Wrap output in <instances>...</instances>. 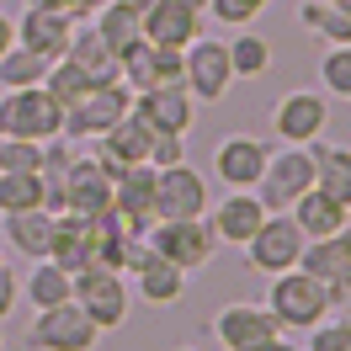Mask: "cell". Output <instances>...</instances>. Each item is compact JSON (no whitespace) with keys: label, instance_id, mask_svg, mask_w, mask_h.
<instances>
[{"label":"cell","instance_id":"e575fe53","mask_svg":"<svg viewBox=\"0 0 351 351\" xmlns=\"http://www.w3.org/2000/svg\"><path fill=\"white\" fill-rule=\"evenodd\" d=\"M48 144L38 138H0V171H43Z\"/></svg>","mask_w":351,"mask_h":351},{"label":"cell","instance_id":"4dcf8cb0","mask_svg":"<svg viewBox=\"0 0 351 351\" xmlns=\"http://www.w3.org/2000/svg\"><path fill=\"white\" fill-rule=\"evenodd\" d=\"M48 64H53V59H43L38 48L11 43L5 53H0V90H16V86H43Z\"/></svg>","mask_w":351,"mask_h":351},{"label":"cell","instance_id":"484cf974","mask_svg":"<svg viewBox=\"0 0 351 351\" xmlns=\"http://www.w3.org/2000/svg\"><path fill=\"white\" fill-rule=\"evenodd\" d=\"M144 5H149V0H107V5L90 16V27L101 32V43H107L112 53H123L128 43L144 38Z\"/></svg>","mask_w":351,"mask_h":351},{"label":"cell","instance_id":"4316f807","mask_svg":"<svg viewBox=\"0 0 351 351\" xmlns=\"http://www.w3.org/2000/svg\"><path fill=\"white\" fill-rule=\"evenodd\" d=\"M308 149H314V186L351 208V149L346 144H325V138H314Z\"/></svg>","mask_w":351,"mask_h":351},{"label":"cell","instance_id":"836d02e7","mask_svg":"<svg viewBox=\"0 0 351 351\" xmlns=\"http://www.w3.org/2000/svg\"><path fill=\"white\" fill-rule=\"evenodd\" d=\"M319 86H325L330 96L351 101V43H330L325 48V59H319Z\"/></svg>","mask_w":351,"mask_h":351},{"label":"cell","instance_id":"f35d334b","mask_svg":"<svg viewBox=\"0 0 351 351\" xmlns=\"http://www.w3.org/2000/svg\"><path fill=\"white\" fill-rule=\"evenodd\" d=\"M176 160H186V133H154L149 165H154V171H165V165H176Z\"/></svg>","mask_w":351,"mask_h":351},{"label":"cell","instance_id":"ffe728a7","mask_svg":"<svg viewBox=\"0 0 351 351\" xmlns=\"http://www.w3.org/2000/svg\"><path fill=\"white\" fill-rule=\"evenodd\" d=\"M202 219H208V229H213V240H219V245H234V250H240V245L261 229L266 208H261L256 192H223L219 208H208Z\"/></svg>","mask_w":351,"mask_h":351},{"label":"cell","instance_id":"30bf717a","mask_svg":"<svg viewBox=\"0 0 351 351\" xmlns=\"http://www.w3.org/2000/svg\"><path fill=\"white\" fill-rule=\"evenodd\" d=\"M128 107H133V90L123 86V80L90 86L80 101H69V107H64V133H59V138H69V144H75V138H101Z\"/></svg>","mask_w":351,"mask_h":351},{"label":"cell","instance_id":"4fadbf2b","mask_svg":"<svg viewBox=\"0 0 351 351\" xmlns=\"http://www.w3.org/2000/svg\"><path fill=\"white\" fill-rule=\"evenodd\" d=\"M133 112H138L154 133H192V123H197V96L181 86V80H171V86L133 90Z\"/></svg>","mask_w":351,"mask_h":351},{"label":"cell","instance_id":"7c38bea8","mask_svg":"<svg viewBox=\"0 0 351 351\" xmlns=\"http://www.w3.org/2000/svg\"><path fill=\"white\" fill-rule=\"evenodd\" d=\"M298 266L330 287L335 304H346V298H351V223H346V229H335V234H325V240H304Z\"/></svg>","mask_w":351,"mask_h":351},{"label":"cell","instance_id":"f546056e","mask_svg":"<svg viewBox=\"0 0 351 351\" xmlns=\"http://www.w3.org/2000/svg\"><path fill=\"white\" fill-rule=\"evenodd\" d=\"M298 27L325 38V43H351V11H341L335 0H304L298 5Z\"/></svg>","mask_w":351,"mask_h":351},{"label":"cell","instance_id":"b9f144b4","mask_svg":"<svg viewBox=\"0 0 351 351\" xmlns=\"http://www.w3.org/2000/svg\"><path fill=\"white\" fill-rule=\"evenodd\" d=\"M245 351H298L287 335H271V341H256V346H245Z\"/></svg>","mask_w":351,"mask_h":351},{"label":"cell","instance_id":"d590c367","mask_svg":"<svg viewBox=\"0 0 351 351\" xmlns=\"http://www.w3.org/2000/svg\"><path fill=\"white\" fill-rule=\"evenodd\" d=\"M43 86L69 107V101H80V96L90 90V80H86V75H80L75 64H69V59H53V64H48V75H43Z\"/></svg>","mask_w":351,"mask_h":351},{"label":"cell","instance_id":"ac0fdd59","mask_svg":"<svg viewBox=\"0 0 351 351\" xmlns=\"http://www.w3.org/2000/svg\"><path fill=\"white\" fill-rule=\"evenodd\" d=\"M112 208V176L90 160V154H69L64 165V213H86L101 219Z\"/></svg>","mask_w":351,"mask_h":351},{"label":"cell","instance_id":"5bb4252c","mask_svg":"<svg viewBox=\"0 0 351 351\" xmlns=\"http://www.w3.org/2000/svg\"><path fill=\"white\" fill-rule=\"evenodd\" d=\"M325 123H330V101L319 90H287L271 107V133L282 144H314V138H325Z\"/></svg>","mask_w":351,"mask_h":351},{"label":"cell","instance_id":"3957f363","mask_svg":"<svg viewBox=\"0 0 351 351\" xmlns=\"http://www.w3.org/2000/svg\"><path fill=\"white\" fill-rule=\"evenodd\" d=\"M314 186V149L308 144H282V149L266 154V171L256 181V197L266 213H287L293 202Z\"/></svg>","mask_w":351,"mask_h":351},{"label":"cell","instance_id":"5b68a950","mask_svg":"<svg viewBox=\"0 0 351 351\" xmlns=\"http://www.w3.org/2000/svg\"><path fill=\"white\" fill-rule=\"evenodd\" d=\"M101 330L90 325V314L75 298L53 308H38L27 325V351H96Z\"/></svg>","mask_w":351,"mask_h":351},{"label":"cell","instance_id":"44dd1931","mask_svg":"<svg viewBox=\"0 0 351 351\" xmlns=\"http://www.w3.org/2000/svg\"><path fill=\"white\" fill-rule=\"evenodd\" d=\"M202 32V11L186 0H149L144 5V38L160 48H186Z\"/></svg>","mask_w":351,"mask_h":351},{"label":"cell","instance_id":"277c9868","mask_svg":"<svg viewBox=\"0 0 351 351\" xmlns=\"http://www.w3.org/2000/svg\"><path fill=\"white\" fill-rule=\"evenodd\" d=\"M144 245H149L154 256L176 261L186 277H192V271H202V266L213 261V250H219V240H213L208 219H154L149 229H144Z\"/></svg>","mask_w":351,"mask_h":351},{"label":"cell","instance_id":"7402d4cb","mask_svg":"<svg viewBox=\"0 0 351 351\" xmlns=\"http://www.w3.org/2000/svg\"><path fill=\"white\" fill-rule=\"evenodd\" d=\"M69 32H75V22L59 16V11H48V5H38V0H27V11L16 16V43L38 48L43 59H64Z\"/></svg>","mask_w":351,"mask_h":351},{"label":"cell","instance_id":"f1b7e54d","mask_svg":"<svg viewBox=\"0 0 351 351\" xmlns=\"http://www.w3.org/2000/svg\"><path fill=\"white\" fill-rule=\"evenodd\" d=\"M22 293H27V304H32V308L69 304V298H75V271H64L59 261H48V256H43V261L22 277Z\"/></svg>","mask_w":351,"mask_h":351},{"label":"cell","instance_id":"2e32d148","mask_svg":"<svg viewBox=\"0 0 351 351\" xmlns=\"http://www.w3.org/2000/svg\"><path fill=\"white\" fill-rule=\"evenodd\" d=\"M101 256V219L86 213H59L53 219V245H48V261H59L64 271H86Z\"/></svg>","mask_w":351,"mask_h":351},{"label":"cell","instance_id":"ba28073f","mask_svg":"<svg viewBox=\"0 0 351 351\" xmlns=\"http://www.w3.org/2000/svg\"><path fill=\"white\" fill-rule=\"evenodd\" d=\"M208 208H213V186L197 165L176 160L154 171V219H202Z\"/></svg>","mask_w":351,"mask_h":351},{"label":"cell","instance_id":"8992f818","mask_svg":"<svg viewBox=\"0 0 351 351\" xmlns=\"http://www.w3.org/2000/svg\"><path fill=\"white\" fill-rule=\"evenodd\" d=\"M245 250V266L256 277H277V271H293L298 256H304V229L293 223V213H266L261 229L240 245Z\"/></svg>","mask_w":351,"mask_h":351},{"label":"cell","instance_id":"d4e9b609","mask_svg":"<svg viewBox=\"0 0 351 351\" xmlns=\"http://www.w3.org/2000/svg\"><path fill=\"white\" fill-rule=\"evenodd\" d=\"M287 213H293V223L304 229V240H325V234H335V229H346V223H351V208H346V202H335L330 192H319V186H308Z\"/></svg>","mask_w":351,"mask_h":351},{"label":"cell","instance_id":"ee69618b","mask_svg":"<svg viewBox=\"0 0 351 351\" xmlns=\"http://www.w3.org/2000/svg\"><path fill=\"white\" fill-rule=\"evenodd\" d=\"M186 5H197V11H202V5H208V0H186Z\"/></svg>","mask_w":351,"mask_h":351},{"label":"cell","instance_id":"7dc6e473","mask_svg":"<svg viewBox=\"0 0 351 351\" xmlns=\"http://www.w3.org/2000/svg\"><path fill=\"white\" fill-rule=\"evenodd\" d=\"M0 346H5V335H0Z\"/></svg>","mask_w":351,"mask_h":351},{"label":"cell","instance_id":"52a82bcc","mask_svg":"<svg viewBox=\"0 0 351 351\" xmlns=\"http://www.w3.org/2000/svg\"><path fill=\"white\" fill-rule=\"evenodd\" d=\"M181 86L192 90L197 101H223L234 86V69H229V43L197 32L192 43L181 48Z\"/></svg>","mask_w":351,"mask_h":351},{"label":"cell","instance_id":"60d3db41","mask_svg":"<svg viewBox=\"0 0 351 351\" xmlns=\"http://www.w3.org/2000/svg\"><path fill=\"white\" fill-rule=\"evenodd\" d=\"M16 298H22V277H16V271H11V261H5V266H0V325L11 319Z\"/></svg>","mask_w":351,"mask_h":351},{"label":"cell","instance_id":"9a60e30c","mask_svg":"<svg viewBox=\"0 0 351 351\" xmlns=\"http://www.w3.org/2000/svg\"><path fill=\"white\" fill-rule=\"evenodd\" d=\"M266 144L261 138H250V133H229L219 138V149H213V176H219L223 192H256V181L266 171Z\"/></svg>","mask_w":351,"mask_h":351},{"label":"cell","instance_id":"1f68e13d","mask_svg":"<svg viewBox=\"0 0 351 351\" xmlns=\"http://www.w3.org/2000/svg\"><path fill=\"white\" fill-rule=\"evenodd\" d=\"M43 208V176L38 171H0V219Z\"/></svg>","mask_w":351,"mask_h":351},{"label":"cell","instance_id":"ab89813d","mask_svg":"<svg viewBox=\"0 0 351 351\" xmlns=\"http://www.w3.org/2000/svg\"><path fill=\"white\" fill-rule=\"evenodd\" d=\"M38 5H48V11H59V16H69V22H90L107 0H38Z\"/></svg>","mask_w":351,"mask_h":351},{"label":"cell","instance_id":"6da1fadb","mask_svg":"<svg viewBox=\"0 0 351 351\" xmlns=\"http://www.w3.org/2000/svg\"><path fill=\"white\" fill-rule=\"evenodd\" d=\"M266 308H271V319L282 325V335L287 330L304 335V330H314L330 308H335V298H330V287L319 282V277H308L304 266H293V271H277V277H271Z\"/></svg>","mask_w":351,"mask_h":351},{"label":"cell","instance_id":"74e56055","mask_svg":"<svg viewBox=\"0 0 351 351\" xmlns=\"http://www.w3.org/2000/svg\"><path fill=\"white\" fill-rule=\"evenodd\" d=\"M304 351H351V319H319L308 330V346Z\"/></svg>","mask_w":351,"mask_h":351},{"label":"cell","instance_id":"cb8c5ba5","mask_svg":"<svg viewBox=\"0 0 351 351\" xmlns=\"http://www.w3.org/2000/svg\"><path fill=\"white\" fill-rule=\"evenodd\" d=\"M64 59L80 75H86L90 86H112L117 80V53H112L107 43H101V32L90 22H75V32H69V48H64Z\"/></svg>","mask_w":351,"mask_h":351},{"label":"cell","instance_id":"d6a6232c","mask_svg":"<svg viewBox=\"0 0 351 351\" xmlns=\"http://www.w3.org/2000/svg\"><path fill=\"white\" fill-rule=\"evenodd\" d=\"M229 69H234V80H261L266 69H271V43L256 38V32H240L229 43Z\"/></svg>","mask_w":351,"mask_h":351},{"label":"cell","instance_id":"f6af8a7d","mask_svg":"<svg viewBox=\"0 0 351 351\" xmlns=\"http://www.w3.org/2000/svg\"><path fill=\"white\" fill-rule=\"evenodd\" d=\"M0 266H5V250H0Z\"/></svg>","mask_w":351,"mask_h":351},{"label":"cell","instance_id":"bcb514c9","mask_svg":"<svg viewBox=\"0 0 351 351\" xmlns=\"http://www.w3.org/2000/svg\"><path fill=\"white\" fill-rule=\"evenodd\" d=\"M176 351H192V346H176Z\"/></svg>","mask_w":351,"mask_h":351},{"label":"cell","instance_id":"83f0119b","mask_svg":"<svg viewBox=\"0 0 351 351\" xmlns=\"http://www.w3.org/2000/svg\"><path fill=\"white\" fill-rule=\"evenodd\" d=\"M53 219H59V213H48V208L11 213V219H5V240H11V250H22L27 261H43L48 245H53Z\"/></svg>","mask_w":351,"mask_h":351},{"label":"cell","instance_id":"9c48e42d","mask_svg":"<svg viewBox=\"0 0 351 351\" xmlns=\"http://www.w3.org/2000/svg\"><path fill=\"white\" fill-rule=\"evenodd\" d=\"M75 304L90 314V325L101 330H117L128 319V282H123V271H112V266H86V271H75Z\"/></svg>","mask_w":351,"mask_h":351},{"label":"cell","instance_id":"8d00e7d4","mask_svg":"<svg viewBox=\"0 0 351 351\" xmlns=\"http://www.w3.org/2000/svg\"><path fill=\"white\" fill-rule=\"evenodd\" d=\"M261 11H266V0H208L202 5V16H213L223 27H250Z\"/></svg>","mask_w":351,"mask_h":351},{"label":"cell","instance_id":"e0dca14e","mask_svg":"<svg viewBox=\"0 0 351 351\" xmlns=\"http://www.w3.org/2000/svg\"><path fill=\"white\" fill-rule=\"evenodd\" d=\"M213 335H219L223 351H245V346H256V341L282 335V325L271 319V308H266V304H245V298H234V304H223L219 314H213Z\"/></svg>","mask_w":351,"mask_h":351},{"label":"cell","instance_id":"8fae6325","mask_svg":"<svg viewBox=\"0 0 351 351\" xmlns=\"http://www.w3.org/2000/svg\"><path fill=\"white\" fill-rule=\"evenodd\" d=\"M149 144H154V128L128 107L107 133H101V138H90V160H96V165L117 181L128 165H144V160H149Z\"/></svg>","mask_w":351,"mask_h":351},{"label":"cell","instance_id":"603a6c76","mask_svg":"<svg viewBox=\"0 0 351 351\" xmlns=\"http://www.w3.org/2000/svg\"><path fill=\"white\" fill-rule=\"evenodd\" d=\"M133 287H138V304H149V308H171L186 298V271L176 261H165V256H144V261L133 266Z\"/></svg>","mask_w":351,"mask_h":351},{"label":"cell","instance_id":"d6986e66","mask_svg":"<svg viewBox=\"0 0 351 351\" xmlns=\"http://www.w3.org/2000/svg\"><path fill=\"white\" fill-rule=\"evenodd\" d=\"M112 213L123 219V229L144 234L154 223V165H128V171L112 181Z\"/></svg>","mask_w":351,"mask_h":351},{"label":"cell","instance_id":"7a4b0ae2","mask_svg":"<svg viewBox=\"0 0 351 351\" xmlns=\"http://www.w3.org/2000/svg\"><path fill=\"white\" fill-rule=\"evenodd\" d=\"M64 133V101L48 86H16L0 90V138H59Z\"/></svg>","mask_w":351,"mask_h":351},{"label":"cell","instance_id":"7bdbcfd3","mask_svg":"<svg viewBox=\"0 0 351 351\" xmlns=\"http://www.w3.org/2000/svg\"><path fill=\"white\" fill-rule=\"evenodd\" d=\"M16 43V22H11V16H5V11H0V53H5V48Z\"/></svg>","mask_w":351,"mask_h":351}]
</instances>
